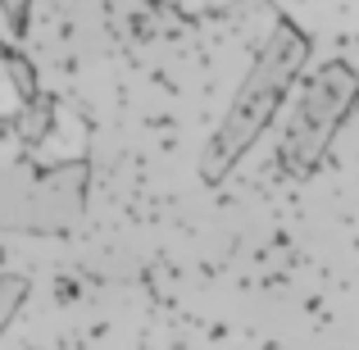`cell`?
Instances as JSON below:
<instances>
[{"mask_svg": "<svg viewBox=\"0 0 359 350\" xmlns=\"http://www.w3.org/2000/svg\"><path fill=\"white\" fill-rule=\"evenodd\" d=\"M5 69H9V78H14V100H23V105L41 100V96H36V73L23 64V55H18V51L5 55Z\"/></svg>", "mask_w": 359, "mask_h": 350, "instance_id": "3", "label": "cell"}, {"mask_svg": "<svg viewBox=\"0 0 359 350\" xmlns=\"http://www.w3.org/2000/svg\"><path fill=\"white\" fill-rule=\"evenodd\" d=\"M23 18H27V0H5V32H9V41L23 32Z\"/></svg>", "mask_w": 359, "mask_h": 350, "instance_id": "4", "label": "cell"}, {"mask_svg": "<svg viewBox=\"0 0 359 350\" xmlns=\"http://www.w3.org/2000/svg\"><path fill=\"white\" fill-rule=\"evenodd\" d=\"M18 296H23V282H18V278H5V309H0V323H9V318H14Z\"/></svg>", "mask_w": 359, "mask_h": 350, "instance_id": "5", "label": "cell"}, {"mask_svg": "<svg viewBox=\"0 0 359 350\" xmlns=\"http://www.w3.org/2000/svg\"><path fill=\"white\" fill-rule=\"evenodd\" d=\"M305 60H309V41H305V32L291 27V23H278L259 41L255 64L245 69V78H241V87H237V96H232L223 123H219V132L210 137V146H205V155H201V173L210 177V182H219V177L245 155V146L273 123L282 96L291 91V82L305 69Z\"/></svg>", "mask_w": 359, "mask_h": 350, "instance_id": "1", "label": "cell"}, {"mask_svg": "<svg viewBox=\"0 0 359 350\" xmlns=\"http://www.w3.org/2000/svg\"><path fill=\"white\" fill-rule=\"evenodd\" d=\"M355 100H359V78H355L351 64L332 60V64L309 73L305 87H300L296 109H291L287 132H282V150H278L282 173H291V177L314 173L318 159L332 146L337 128H341L346 114L355 109Z\"/></svg>", "mask_w": 359, "mask_h": 350, "instance_id": "2", "label": "cell"}]
</instances>
